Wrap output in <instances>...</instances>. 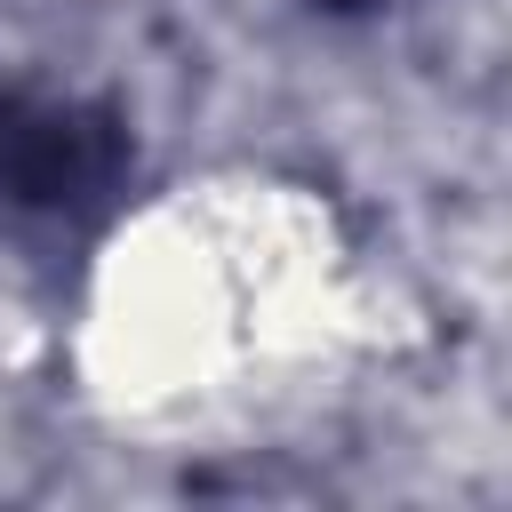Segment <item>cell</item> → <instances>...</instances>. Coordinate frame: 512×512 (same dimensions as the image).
Masks as SVG:
<instances>
[{"label":"cell","instance_id":"2","mask_svg":"<svg viewBox=\"0 0 512 512\" xmlns=\"http://www.w3.org/2000/svg\"><path fill=\"white\" fill-rule=\"evenodd\" d=\"M312 8H328V16H360V8H384V0H312Z\"/></svg>","mask_w":512,"mask_h":512},{"label":"cell","instance_id":"1","mask_svg":"<svg viewBox=\"0 0 512 512\" xmlns=\"http://www.w3.org/2000/svg\"><path fill=\"white\" fill-rule=\"evenodd\" d=\"M128 120L56 80L0 88V216L24 232H88L128 192Z\"/></svg>","mask_w":512,"mask_h":512}]
</instances>
